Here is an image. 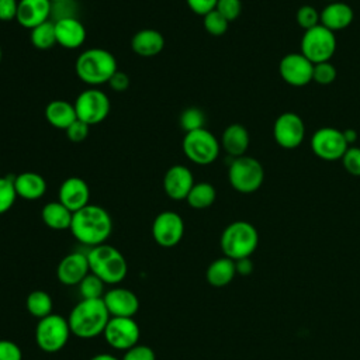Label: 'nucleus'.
<instances>
[{
	"label": "nucleus",
	"mask_w": 360,
	"mask_h": 360,
	"mask_svg": "<svg viewBox=\"0 0 360 360\" xmlns=\"http://www.w3.org/2000/svg\"><path fill=\"white\" fill-rule=\"evenodd\" d=\"M69 231L82 245L94 248L105 243L112 232V219L108 211L100 205L87 204L73 212Z\"/></svg>",
	"instance_id": "f257e3e1"
},
{
	"label": "nucleus",
	"mask_w": 360,
	"mask_h": 360,
	"mask_svg": "<svg viewBox=\"0 0 360 360\" xmlns=\"http://www.w3.org/2000/svg\"><path fill=\"white\" fill-rule=\"evenodd\" d=\"M110 318L103 298H94L80 300L72 308L68 322L72 335L80 339H93L103 335Z\"/></svg>",
	"instance_id": "f03ea898"
},
{
	"label": "nucleus",
	"mask_w": 360,
	"mask_h": 360,
	"mask_svg": "<svg viewBox=\"0 0 360 360\" xmlns=\"http://www.w3.org/2000/svg\"><path fill=\"white\" fill-rule=\"evenodd\" d=\"M76 75L82 82L91 87L108 83L118 70L115 56L103 48H89L83 51L75 63Z\"/></svg>",
	"instance_id": "7ed1b4c3"
},
{
	"label": "nucleus",
	"mask_w": 360,
	"mask_h": 360,
	"mask_svg": "<svg viewBox=\"0 0 360 360\" xmlns=\"http://www.w3.org/2000/svg\"><path fill=\"white\" fill-rule=\"evenodd\" d=\"M90 273L97 276L105 285L120 284L128 273L124 255L108 243L90 248L87 252Z\"/></svg>",
	"instance_id": "20e7f679"
},
{
	"label": "nucleus",
	"mask_w": 360,
	"mask_h": 360,
	"mask_svg": "<svg viewBox=\"0 0 360 360\" xmlns=\"http://www.w3.org/2000/svg\"><path fill=\"white\" fill-rule=\"evenodd\" d=\"M259 245V232L248 221H233L225 226L219 238L224 256L239 260L250 257Z\"/></svg>",
	"instance_id": "39448f33"
},
{
	"label": "nucleus",
	"mask_w": 360,
	"mask_h": 360,
	"mask_svg": "<svg viewBox=\"0 0 360 360\" xmlns=\"http://www.w3.org/2000/svg\"><path fill=\"white\" fill-rule=\"evenodd\" d=\"M228 180L233 190L242 194H250L262 187L264 169L257 159L243 155L232 159L228 169Z\"/></svg>",
	"instance_id": "423d86ee"
},
{
	"label": "nucleus",
	"mask_w": 360,
	"mask_h": 360,
	"mask_svg": "<svg viewBox=\"0 0 360 360\" xmlns=\"http://www.w3.org/2000/svg\"><path fill=\"white\" fill-rule=\"evenodd\" d=\"M72 335L68 318L58 314H51L38 319L35 326V343L45 353L60 352Z\"/></svg>",
	"instance_id": "0eeeda50"
},
{
	"label": "nucleus",
	"mask_w": 360,
	"mask_h": 360,
	"mask_svg": "<svg viewBox=\"0 0 360 360\" xmlns=\"http://www.w3.org/2000/svg\"><path fill=\"white\" fill-rule=\"evenodd\" d=\"M181 148L188 160L200 166H207L217 160L221 142L207 128H200L184 134Z\"/></svg>",
	"instance_id": "6e6552de"
},
{
	"label": "nucleus",
	"mask_w": 360,
	"mask_h": 360,
	"mask_svg": "<svg viewBox=\"0 0 360 360\" xmlns=\"http://www.w3.org/2000/svg\"><path fill=\"white\" fill-rule=\"evenodd\" d=\"M336 45L335 32L319 24L304 31L300 42V52L315 65L329 62L336 51Z\"/></svg>",
	"instance_id": "1a4fd4ad"
},
{
	"label": "nucleus",
	"mask_w": 360,
	"mask_h": 360,
	"mask_svg": "<svg viewBox=\"0 0 360 360\" xmlns=\"http://www.w3.org/2000/svg\"><path fill=\"white\" fill-rule=\"evenodd\" d=\"M73 105L77 120L86 122L87 125L103 122L110 112V98L103 90L97 87H89L83 90L76 97Z\"/></svg>",
	"instance_id": "9d476101"
},
{
	"label": "nucleus",
	"mask_w": 360,
	"mask_h": 360,
	"mask_svg": "<svg viewBox=\"0 0 360 360\" xmlns=\"http://www.w3.org/2000/svg\"><path fill=\"white\" fill-rule=\"evenodd\" d=\"M311 149L322 160L333 162L342 159L349 148L343 131L333 127H322L311 136Z\"/></svg>",
	"instance_id": "9b49d317"
},
{
	"label": "nucleus",
	"mask_w": 360,
	"mask_h": 360,
	"mask_svg": "<svg viewBox=\"0 0 360 360\" xmlns=\"http://www.w3.org/2000/svg\"><path fill=\"white\" fill-rule=\"evenodd\" d=\"M108 346L117 350H128L138 345L141 329L134 318L111 316L103 332Z\"/></svg>",
	"instance_id": "f8f14e48"
},
{
	"label": "nucleus",
	"mask_w": 360,
	"mask_h": 360,
	"mask_svg": "<svg viewBox=\"0 0 360 360\" xmlns=\"http://www.w3.org/2000/svg\"><path fill=\"white\" fill-rule=\"evenodd\" d=\"M273 136L278 146L295 149L305 138V124L298 114L291 111L283 112L274 121Z\"/></svg>",
	"instance_id": "ddd939ff"
},
{
	"label": "nucleus",
	"mask_w": 360,
	"mask_h": 360,
	"mask_svg": "<svg viewBox=\"0 0 360 360\" xmlns=\"http://www.w3.org/2000/svg\"><path fill=\"white\" fill-rule=\"evenodd\" d=\"M184 235V221L174 211L159 212L152 222V236L162 248L176 246Z\"/></svg>",
	"instance_id": "4468645a"
},
{
	"label": "nucleus",
	"mask_w": 360,
	"mask_h": 360,
	"mask_svg": "<svg viewBox=\"0 0 360 360\" xmlns=\"http://www.w3.org/2000/svg\"><path fill=\"white\" fill-rule=\"evenodd\" d=\"M312 70L314 63L301 52L287 53L278 63V73L281 79L294 87H302L312 82Z\"/></svg>",
	"instance_id": "2eb2a0df"
},
{
	"label": "nucleus",
	"mask_w": 360,
	"mask_h": 360,
	"mask_svg": "<svg viewBox=\"0 0 360 360\" xmlns=\"http://www.w3.org/2000/svg\"><path fill=\"white\" fill-rule=\"evenodd\" d=\"M90 273L87 253L72 252L62 257L56 266V278L63 285H79Z\"/></svg>",
	"instance_id": "dca6fc26"
},
{
	"label": "nucleus",
	"mask_w": 360,
	"mask_h": 360,
	"mask_svg": "<svg viewBox=\"0 0 360 360\" xmlns=\"http://www.w3.org/2000/svg\"><path fill=\"white\" fill-rule=\"evenodd\" d=\"M103 301L110 316L134 318L139 309V298L136 294L124 287L110 288L103 295Z\"/></svg>",
	"instance_id": "f3484780"
},
{
	"label": "nucleus",
	"mask_w": 360,
	"mask_h": 360,
	"mask_svg": "<svg viewBox=\"0 0 360 360\" xmlns=\"http://www.w3.org/2000/svg\"><path fill=\"white\" fill-rule=\"evenodd\" d=\"M193 186V173L184 165H174L169 167L163 176V190L166 195L174 201L186 200Z\"/></svg>",
	"instance_id": "a211bd4d"
},
{
	"label": "nucleus",
	"mask_w": 360,
	"mask_h": 360,
	"mask_svg": "<svg viewBox=\"0 0 360 360\" xmlns=\"http://www.w3.org/2000/svg\"><path fill=\"white\" fill-rule=\"evenodd\" d=\"M89 200L90 188L82 177L72 176L62 181L58 191V201H60L72 212H76L90 204Z\"/></svg>",
	"instance_id": "6ab92c4d"
},
{
	"label": "nucleus",
	"mask_w": 360,
	"mask_h": 360,
	"mask_svg": "<svg viewBox=\"0 0 360 360\" xmlns=\"http://www.w3.org/2000/svg\"><path fill=\"white\" fill-rule=\"evenodd\" d=\"M52 3L49 0H18L17 21L24 28H35L49 20Z\"/></svg>",
	"instance_id": "aec40b11"
},
{
	"label": "nucleus",
	"mask_w": 360,
	"mask_h": 360,
	"mask_svg": "<svg viewBox=\"0 0 360 360\" xmlns=\"http://www.w3.org/2000/svg\"><path fill=\"white\" fill-rule=\"evenodd\" d=\"M56 42L66 49L80 48L86 39V28L76 17H66L53 21Z\"/></svg>",
	"instance_id": "412c9836"
},
{
	"label": "nucleus",
	"mask_w": 360,
	"mask_h": 360,
	"mask_svg": "<svg viewBox=\"0 0 360 360\" xmlns=\"http://www.w3.org/2000/svg\"><path fill=\"white\" fill-rule=\"evenodd\" d=\"M319 15H321V25L330 30L332 32L347 28L354 18L353 8L340 0L329 3L326 7H323Z\"/></svg>",
	"instance_id": "4be33fe9"
},
{
	"label": "nucleus",
	"mask_w": 360,
	"mask_h": 360,
	"mask_svg": "<svg viewBox=\"0 0 360 360\" xmlns=\"http://www.w3.org/2000/svg\"><path fill=\"white\" fill-rule=\"evenodd\" d=\"M132 51L143 58H150L160 53L165 48V37L153 28L138 31L131 39Z\"/></svg>",
	"instance_id": "5701e85b"
},
{
	"label": "nucleus",
	"mask_w": 360,
	"mask_h": 360,
	"mask_svg": "<svg viewBox=\"0 0 360 360\" xmlns=\"http://www.w3.org/2000/svg\"><path fill=\"white\" fill-rule=\"evenodd\" d=\"M14 187L17 197L28 201H35L45 194L46 181L39 173L22 172L14 176Z\"/></svg>",
	"instance_id": "b1692460"
},
{
	"label": "nucleus",
	"mask_w": 360,
	"mask_h": 360,
	"mask_svg": "<svg viewBox=\"0 0 360 360\" xmlns=\"http://www.w3.org/2000/svg\"><path fill=\"white\" fill-rule=\"evenodd\" d=\"M250 136L248 129L240 124H231L228 125L221 136V146L224 150L235 158L243 156L249 148Z\"/></svg>",
	"instance_id": "393cba45"
},
{
	"label": "nucleus",
	"mask_w": 360,
	"mask_h": 360,
	"mask_svg": "<svg viewBox=\"0 0 360 360\" xmlns=\"http://www.w3.org/2000/svg\"><path fill=\"white\" fill-rule=\"evenodd\" d=\"M45 120L58 129H66L77 120L75 105L66 100H53L45 107Z\"/></svg>",
	"instance_id": "a878e982"
},
{
	"label": "nucleus",
	"mask_w": 360,
	"mask_h": 360,
	"mask_svg": "<svg viewBox=\"0 0 360 360\" xmlns=\"http://www.w3.org/2000/svg\"><path fill=\"white\" fill-rule=\"evenodd\" d=\"M41 218L48 228L55 231H65L70 228L73 212L60 201H51L42 207Z\"/></svg>",
	"instance_id": "bb28decb"
},
{
	"label": "nucleus",
	"mask_w": 360,
	"mask_h": 360,
	"mask_svg": "<svg viewBox=\"0 0 360 360\" xmlns=\"http://www.w3.org/2000/svg\"><path fill=\"white\" fill-rule=\"evenodd\" d=\"M236 274L235 260L222 256L210 263L205 271V278L212 287H225L228 285Z\"/></svg>",
	"instance_id": "cd10ccee"
},
{
	"label": "nucleus",
	"mask_w": 360,
	"mask_h": 360,
	"mask_svg": "<svg viewBox=\"0 0 360 360\" xmlns=\"http://www.w3.org/2000/svg\"><path fill=\"white\" fill-rule=\"evenodd\" d=\"M217 198L215 187L208 181L194 183L186 201L194 210H205L214 204Z\"/></svg>",
	"instance_id": "c85d7f7f"
},
{
	"label": "nucleus",
	"mask_w": 360,
	"mask_h": 360,
	"mask_svg": "<svg viewBox=\"0 0 360 360\" xmlns=\"http://www.w3.org/2000/svg\"><path fill=\"white\" fill-rule=\"evenodd\" d=\"M27 311L37 319H42L52 314L53 301L52 297L44 290H34L25 300Z\"/></svg>",
	"instance_id": "c756f323"
},
{
	"label": "nucleus",
	"mask_w": 360,
	"mask_h": 360,
	"mask_svg": "<svg viewBox=\"0 0 360 360\" xmlns=\"http://www.w3.org/2000/svg\"><path fill=\"white\" fill-rule=\"evenodd\" d=\"M31 44L39 49V51H46L55 46L56 42V32H55V22L53 21H45L35 28L31 30L30 34Z\"/></svg>",
	"instance_id": "7c9ffc66"
},
{
	"label": "nucleus",
	"mask_w": 360,
	"mask_h": 360,
	"mask_svg": "<svg viewBox=\"0 0 360 360\" xmlns=\"http://www.w3.org/2000/svg\"><path fill=\"white\" fill-rule=\"evenodd\" d=\"M104 283L94 276L93 273H89L80 283H79V292L82 300H94V298H103L104 295Z\"/></svg>",
	"instance_id": "2f4dec72"
},
{
	"label": "nucleus",
	"mask_w": 360,
	"mask_h": 360,
	"mask_svg": "<svg viewBox=\"0 0 360 360\" xmlns=\"http://www.w3.org/2000/svg\"><path fill=\"white\" fill-rule=\"evenodd\" d=\"M17 193L14 187V176L0 177V215L7 212L15 202Z\"/></svg>",
	"instance_id": "473e14b6"
},
{
	"label": "nucleus",
	"mask_w": 360,
	"mask_h": 360,
	"mask_svg": "<svg viewBox=\"0 0 360 360\" xmlns=\"http://www.w3.org/2000/svg\"><path fill=\"white\" fill-rule=\"evenodd\" d=\"M204 124H205V115L197 107H188L180 114V127L184 132L204 128Z\"/></svg>",
	"instance_id": "72a5a7b5"
},
{
	"label": "nucleus",
	"mask_w": 360,
	"mask_h": 360,
	"mask_svg": "<svg viewBox=\"0 0 360 360\" xmlns=\"http://www.w3.org/2000/svg\"><path fill=\"white\" fill-rule=\"evenodd\" d=\"M202 25L208 34L214 37H219L226 32L229 21L221 13H218L217 10H212L202 17Z\"/></svg>",
	"instance_id": "f704fd0d"
},
{
	"label": "nucleus",
	"mask_w": 360,
	"mask_h": 360,
	"mask_svg": "<svg viewBox=\"0 0 360 360\" xmlns=\"http://www.w3.org/2000/svg\"><path fill=\"white\" fill-rule=\"evenodd\" d=\"M295 20H297V24L304 30H309V28H314L316 25L321 24V15H319V11L309 6V4H304L301 6L298 10H297V14H295Z\"/></svg>",
	"instance_id": "c9c22d12"
},
{
	"label": "nucleus",
	"mask_w": 360,
	"mask_h": 360,
	"mask_svg": "<svg viewBox=\"0 0 360 360\" xmlns=\"http://www.w3.org/2000/svg\"><path fill=\"white\" fill-rule=\"evenodd\" d=\"M336 68L330 62H321L314 65L312 70V82L321 84V86H328L335 82L336 79Z\"/></svg>",
	"instance_id": "e433bc0d"
},
{
	"label": "nucleus",
	"mask_w": 360,
	"mask_h": 360,
	"mask_svg": "<svg viewBox=\"0 0 360 360\" xmlns=\"http://www.w3.org/2000/svg\"><path fill=\"white\" fill-rule=\"evenodd\" d=\"M342 165L349 174L360 177V148L349 146L342 156Z\"/></svg>",
	"instance_id": "4c0bfd02"
},
{
	"label": "nucleus",
	"mask_w": 360,
	"mask_h": 360,
	"mask_svg": "<svg viewBox=\"0 0 360 360\" xmlns=\"http://www.w3.org/2000/svg\"><path fill=\"white\" fill-rule=\"evenodd\" d=\"M215 10L221 13L231 22L240 15L242 1L240 0H218Z\"/></svg>",
	"instance_id": "58836bf2"
},
{
	"label": "nucleus",
	"mask_w": 360,
	"mask_h": 360,
	"mask_svg": "<svg viewBox=\"0 0 360 360\" xmlns=\"http://www.w3.org/2000/svg\"><path fill=\"white\" fill-rule=\"evenodd\" d=\"M121 360H156V354L152 347L138 343L134 347L125 350Z\"/></svg>",
	"instance_id": "ea45409f"
},
{
	"label": "nucleus",
	"mask_w": 360,
	"mask_h": 360,
	"mask_svg": "<svg viewBox=\"0 0 360 360\" xmlns=\"http://www.w3.org/2000/svg\"><path fill=\"white\" fill-rule=\"evenodd\" d=\"M89 128H90V125H87L86 122H83L80 120H76L65 131H66V136L70 142L79 143V142H83L89 136Z\"/></svg>",
	"instance_id": "a19ab883"
},
{
	"label": "nucleus",
	"mask_w": 360,
	"mask_h": 360,
	"mask_svg": "<svg viewBox=\"0 0 360 360\" xmlns=\"http://www.w3.org/2000/svg\"><path fill=\"white\" fill-rule=\"evenodd\" d=\"M0 360H22L21 347L8 339H0Z\"/></svg>",
	"instance_id": "79ce46f5"
},
{
	"label": "nucleus",
	"mask_w": 360,
	"mask_h": 360,
	"mask_svg": "<svg viewBox=\"0 0 360 360\" xmlns=\"http://www.w3.org/2000/svg\"><path fill=\"white\" fill-rule=\"evenodd\" d=\"M190 10L201 17L208 14L210 11L215 10L218 0H186Z\"/></svg>",
	"instance_id": "37998d69"
},
{
	"label": "nucleus",
	"mask_w": 360,
	"mask_h": 360,
	"mask_svg": "<svg viewBox=\"0 0 360 360\" xmlns=\"http://www.w3.org/2000/svg\"><path fill=\"white\" fill-rule=\"evenodd\" d=\"M18 0H0V21H13L17 18Z\"/></svg>",
	"instance_id": "c03bdc74"
},
{
	"label": "nucleus",
	"mask_w": 360,
	"mask_h": 360,
	"mask_svg": "<svg viewBox=\"0 0 360 360\" xmlns=\"http://www.w3.org/2000/svg\"><path fill=\"white\" fill-rule=\"evenodd\" d=\"M108 84L114 91H124L129 87V76L122 70H117L108 80Z\"/></svg>",
	"instance_id": "a18cd8bd"
},
{
	"label": "nucleus",
	"mask_w": 360,
	"mask_h": 360,
	"mask_svg": "<svg viewBox=\"0 0 360 360\" xmlns=\"http://www.w3.org/2000/svg\"><path fill=\"white\" fill-rule=\"evenodd\" d=\"M235 269H236V274L249 276L253 271V262L250 260V257L235 260Z\"/></svg>",
	"instance_id": "49530a36"
},
{
	"label": "nucleus",
	"mask_w": 360,
	"mask_h": 360,
	"mask_svg": "<svg viewBox=\"0 0 360 360\" xmlns=\"http://www.w3.org/2000/svg\"><path fill=\"white\" fill-rule=\"evenodd\" d=\"M343 135H345V139H346V142L349 143V146L352 145V143H354L356 142V139H357V132L354 131V129H345L343 131Z\"/></svg>",
	"instance_id": "de8ad7c7"
},
{
	"label": "nucleus",
	"mask_w": 360,
	"mask_h": 360,
	"mask_svg": "<svg viewBox=\"0 0 360 360\" xmlns=\"http://www.w3.org/2000/svg\"><path fill=\"white\" fill-rule=\"evenodd\" d=\"M89 360H118V359L110 353H98V354L90 357Z\"/></svg>",
	"instance_id": "09e8293b"
},
{
	"label": "nucleus",
	"mask_w": 360,
	"mask_h": 360,
	"mask_svg": "<svg viewBox=\"0 0 360 360\" xmlns=\"http://www.w3.org/2000/svg\"><path fill=\"white\" fill-rule=\"evenodd\" d=\"M52 4H56V3H63V1H68V0H49Z\"/></svg>",
	"instance_id": "8fccbe9b"
},
{
	"label": "nucleus",
	"mask_w": 360,
	"mask_h": 360,
	"mask_svg": "<svg viewBox=\"0 0 360 360\" xmlns=\"http://www.w3.org/2000/svg\"><path fill=\"white\" fill-rule=\"evenodd\" d=\"M1 56H3V53H1V46H0V62H1Z\"/></svg>",
	"instance_id": "3c124183"
},
{
	"label": "nucleus",
	"mask_w": 360,
	"mask_h": 360,
	"mask_svg": "<svg viewBox=\"0 0 360 360\" xmlns=\"http://www.w3.org/2000/svg\"><path fill=\"white\" fill-rule=\"evenodd\" d=\"M326 1H329V3H333V1H339V0H326Z\"/></svg>",
	"instance_id": "603ef678"
}]
</instances>
